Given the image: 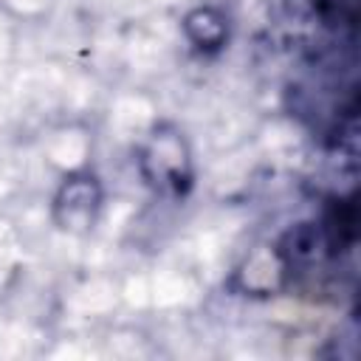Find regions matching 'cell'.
Returning <instances> with one entry per match:
<instances>
[{"label": "cell", "instance_id": "4", "mask_svg": "<svg viewBox=\"0 0 361 361\" xmlns=\"http://www.w3.org/2000/svg\"><path fill=\"white\" fill-rule=\"evenodd\" d=\"M180 37L200 59H217L228 51L234 37V17L223 3H195L180 17Z\"/></svg>", "mask_w": 361, "mask_h": 361}, {"label": "cell", "instance_id": "5", "mask_svg": "<svg viewBox=\"0 0 361 361\" xmlns=\"http://www.w3.org/2000/svg\"><path fill=\"white\" fill-rule=\"evenodd\" d=\"M54 6H56V0H0V11L25 25L45 23L51 17Z\"/></svg>", "mask_w": 361, "mask_h": 361}, {"label": "cell", "instance_id": "2", "mask_svg": "<svg viewBox=\"0 0 361 361\" xmlns=\"http://www.w3.org/2000/svg\"><path fill=\"white\" fill-rule=\"evenodd\" d=\"M107 203L102 175L90 164H76L59 172V180L48 197V220L59 234L87 237L96 231Z\"/></svg>", "mask_w": 361, "mask_h": 361}, {"label": "cell", "instance_id": "1", "mask_svg": "<svg viewBox=\"0 0 361 361\" xmlns=\"http://www.w3.org/2000/svg\"><path fill=\"white\" fill-rule=\"evenodd\" d=\"M138 180L164 200H186L197 186L195 144L175 118H155L135 144Z\"/></svg>", "mask_w": 361, "mask_h": 361}, {"label": "cell", "instance_id": "3", "mask_svg": "<svg viewBox=\"0 0 361 361\" xmlns=\"http://www.w3.org/2000/svg\"><path fill=\"white\" fill-rule=\"evenodd\" d=\"M296 279V268L285 254L279 237L254 245L226 276V290L243 299H276Z\"/></svg>", "mask_w": 361, "mask_h": 361}]
</instances>
